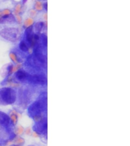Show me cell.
<instances>
[{"label": "cell", "mask_w": 130, "mask_h": 146, "mask_svg": "<svg viewBox=\"0 0 130 146\" xmlns=\"http://www.w3.org/2000/svg\"><path fill=\"white\" fill-rule=\"evenodd\" d=\"M16 99V92L11 88H3L0 91V100L5 104H12L15 102Z\"/></svg>", "instance_id": "obj_1"}, {"label": "cell", "mask_w": 130, "mask_h": 146, "mask_svg": "<svg viewBox=\"0 0 130 146\" xmlns=\"http://www.w3.org/2000/svg\"><path fill=\"white\" fill-rule=\"evenodd\" d=\"M0 36L11 42H15L20 37V33L16 28H5L0 31Z\"/></svg>", "instance_id": "obj_2"}, {"label": "cell", "mask_w": 130, "mask_h": 146, "mask_svg": "<svg viewBox=\"0 0 130 146\" xmlns=\"http://www.w3.org/2000/svg\"><path fill=\"white\" fill-rule=\"evenodd\" d=\"M10 122V118L9 116L4 112L0 111V124L3 126L9 125Z\"/></svg>", "instance_id": "obj_3"}, {"label": "cell", "mask_w": 130, "mask_h": 146, "mask_svg": "<svg viewBox=\"0 0 130 146\" xmlns=\"http://www.w3.org/2000/svg\"><path fill=\"white\" fill-rule=\"evenodd\" d=\"M15 21V17L12 14L5 15L0 18V23L1 24L12 23H14Z\"/></svg>", "instance_id": "obj_4"}, {"label": "cell", "mask_w": 130, "mask_h": 146, "mask_svg": "<svg viewBox=\"0 0 130 146\" xmlns=\"http://www.w3.org/2000/svg\"><path fill=\"white\" fill-rule=\"evenodd\" d=\"M16 76L18 80L23 81L27 78L26 73L23 71H19L16 73Z\"/></svg>", "instance_id": "obj_5"}, {"label": "cell", "mask_w": 130, "mask_h": 146, "mask_svg": "<svg viewBox=\"0 0 130 146\" xmlns=\"http://www.w3.org/2000/svg\"><path fill=\"white\" fill-rule=\"evenodd\" d=\"M19 48L21 50L23 51H25V52L27 51L29 49L27 44L25 43V42H24V41L21 42V43L19 44Z\"/></svg>", "instance_id": "obj_6"}, {"label": "cell", "mask_w": 130, "mask_h": 146, "mask_svg": "<svg viewBox=\"0 0 130 146\" xmlns=\"http://www.w3.org/2000/svg\"><path fill=\"white\" fill-rule=\"evenodd\" d=\"M35 8L38 10H41L43 8V6H42V3L40 2H37L35 5Z\"/></svg>", "instance_id": "obj_7"}]
</instances>
